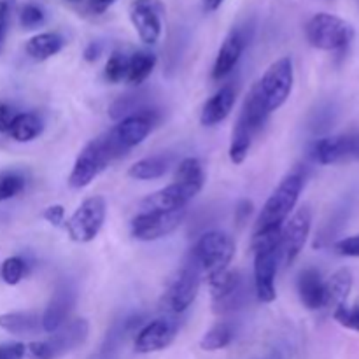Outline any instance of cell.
Listing matches in <instances>:
<instances>
[{"label": "cell", "mask_w": 359, "mask_h": 359, "mask_svg": "<svg viewBox=\"0 0 359 359\" xmlns=\"http://www.w3.org/2000/svg\"><path fill=\"white\" fill-rule=\"evenodd\" d=\"M252 133L249 132L248 126L244 123H241L237 119V125L233 126V132H231V142H230V161L233 165H242L248 158L249 149H251L252 144Z\"/></svg>", "instance_id": "f546056e"}, {"label": "cell", "mask_w": 359, "mask_h": 359, "mask_svg": "<svg viewBox=\"0 0 359 359\" xmlns=\"http://www.w3.org/2000/svg\"><path fill=\"white\" fill-rule=\"evenodd\" d=\"M335 252L340 256H346V258H359V233L337 242Z\"/></svg>", "instance_id": "74e56055"}, {"label": "cell", "mask_w": 359, "mask_h": 359, "mask_svg": "<svg viewBox=\"0 0 359 359\" xmlns=\"http://www.w3.org/2000/svg\"><path fill=\"white\" fill-rule=\"evenodd\" d=\"M293 62L287 56L273 62L266 69V72L263 74L262 79L258 81V88L262 91L263 100H265L270 114L286 104L291 95V90H293Z\"/></svg>", "instance_id": "52a82bcc"}, {"label": "cell", "mask_w": 359, "mask_h": 359, "mask_svg": "<svg viewBox=\"0 0 359 359\" xmlns=\"http://www.w3.org/2000/svg\"><path fill=\"white\" fill-rule=\"evenodd\" d=\"M311 156L319 165H333L339 161L359 160V132L344 135L323 137L312 144Z\"/></svg>", "instance_id": "4fadbf2b"}, {"label": "cell", "mask_w": 359, "mask_h": 359, "mask_svg": "<svg viewBox=\"0 0 359 359\" xmlns=\"http://www.w3.org/2000/svg\"><path fill=\"white\" fill-rule=\"evenodd\" d=\"M16 114L18 112L14 111L11 105L0 104V132L9 133V128H11V125H13Z\"/></svg>", "instance_id": "60d3db41"}, {"label": "cell", "mask_w": 359, "mask_h": 359, "mask_svg": "<svg viewBox=\"0 0 359 359\" xmlns=\"http://www.w3.org/2000/svg\"><path fill=\"white\" fill-rule=\"evenodd\" d=\"M126 74H128V56H125L119 51H114L109 56L107 63H105V79L112 84H118L123 79H126Z\"/></svg>", "instance_id": "836d02e7"}, {"label": "cell", "mask_w": 359, "mask_h": 359, "mask_svg": "<svg viewBox=\"0 0 359 359\" xmlns=\"http://www.w3.org/2000/svg\"><path fill=\"white\" fill-rule=\"evenodd\" d=\"M27 276V262L21 256H11L0 266V277L9 286H16Z\"/></svg>", "instance_id": "1f68e13d"}, {"label": "cell", "mask_w": 359, "mask_h": 359, "mask_svg": "<svg viewBox=\"0 0 359 359\" xmlns=\"http://www.w3.org/2000/svg\"><path fill=\"white\" fill-rule=\"evenodd\" d=\"M280 228L256 230L251 249L255 255V293L263 304H272L277 298L276 276L279 266Z\"/></svg>", "instance_id": "6da1fadb"}, {"label": "cell", "mask_w": 359, "mask_h": 359, "mask_svg": "<svg viewBox=\"0 0 359 359\" xmlns=\"http://www.w3.org/2000/svg\"><path fill=\"white\" fill-rule=\"evenodd\" d=\"M156 67V56L149 51H137L128 58V74L126 81L133 86H140L153 74Z\"/></svg>", "instance_id": "83f0119b"}, {"label": "cell", "mask_w": 359, "mask_h": 359, "mask_svg": "<svg viewBox=\"0 0 359 359\" xmlns=\"http://www.w3.org/2000/svg\"><path fill=\"white\" fill-rule=\"evenodd\" d=\"M304 186L305 177L302 172L297 170L287 174L263 205L258 221H256V230L283 228V223H286L287 217L297 207L302 191H304Z\"/></svg>", "instance_id": "3957f363"}, {"label": "cell", "mask_w": 359, "mask_h": 359, "mask_svg": "<svg viewBox=\"0 0 359 359\" xmlns=\"http://www.w3.org/2000/svg\"><path fill=\"white\" fill-rule=\"evenodd\" d=\"M69 2H79V0H69Z\"/></svg>", "instance_id": "bcb514c9"}, {"label": "cell", "mask_w": 359, "mask_h": 359, "mask_svg": "<svg viewBox=\"0 0 359 359\" xmlns=\"http://www.w3.org/2000/svg\"><path fill=\"white\" fill-rule=\"evenodd\" d=\"M25 344L21 342H6L0 344V359H23Z\"/></svg>", "instance_id": "f35d334b"}, {"label": "cell", "mask_w": 359, "mask_h": 359, "mask_svg": "<svg viewBox=\"0 0 359 359\" xmlns=\"http://www.w3.org/2000/svg\"><path fill=\"white\" fill-rule=\"evenodd\" d=\"M65 46V39L56 32H44L28 39L25 44V51L35 62H46L51 56L58 55Z\"/></svg>", "instance_id": "cb8c5ba5"}, {"label": "cell", "mask_w": 359, "mask_h": 359, "mask_svg": "<svg viewBox=\"0 0 359 359\" xmlns=\"http://www.w3.org/2000/svg\"><path fill=\"white\" fill-rule=\"evenodd\" d=\"M309 44L321 51H339L347 48L354 39V28L349 21L330 13H319L305 27Z\"/></svg>", "instance_id": "5b68a950"}, {"label": "cell", "mask_w": 359, "mask_h": 359, "mask_svg": "<svg viewBox=\"0 0 359 359\" xmlns=\"http://www.w3.org/2000/svg\"><path fill=\"white\" fill-rule=\"evenodd\" d=\"M116 0H88V6H90L91 13L102 14L109 9V7L114 4Z\"/></svg>", "instance_id": "ee69618b"}, {"label": "cell", "mask_w": 359, "mask_h": 359, "mask_svg": "<svg viewBox=\"0 0 359 359\" xmlns=\"http://www.w3.org/2000/svg\"><path fill=\"white\" fill-rule=\"evenodd\" d=\"M102 55V44L100 42H90L84 49V60L90 63H93L95 60H98V56Z\"/></svg>", "instance_id": "7bdbcfd3"}, {"label": "cell", "mask_w": 359, "mask_h": 359, "mask_svg": "<svg viewBox=\"0 0 359 359\" xmlns=\"http://www.w3.org/2000/svg\"><path fill=\"white\" fill-rule=\"evenodd\" d=\"M223 2L224 0H203V9H205L207 13H212V11L219 9Z\"/></svg>", "instance_id": "f6af8a7d"}, {"label": "cell", "mask_w": 359, "mask_h": 359, "mask_svg": "<svg viewBox=\"0 0 359 359\" xmlns=\"http://www.w3.org/2000/svg\"><path fill=\"white\" fill-rule=\"evenodd\" d=\"M207 280H209L210 293H212V305L216 314L233 312L235 309L244 304L245 287L238 272L228 269L224 272L209 277Z\"/></svg>", "instance_id": "8fae6325"}, {"label": "cell", "mask_w": 359, "mask_h": 359, "mask_svg": "<svg viewBox=\"0 0 359 359\" xmlns=\"http://www.w3.org/2000/svg\"><path fill=\"white\" fill-rule=\"evenodd\" d=\"M42 217H44L49 224H53V226H60V224L65 221V209H63V205H60V203H55V205H49L48 209L44 210Z\"/></svg>", "instance_id": "ab89813d"}, {"label": "cell", "mask_w": 359, "mask_h": 359, "mask_svg": "<svg viewBox=\"0 0 359 359\" xmlns=\"http://www.w3.org/2000/svg\"><path fill=\"white\" fill-rule=\"evenodd\" d=\"M44 11L37 4H25V6H21L20 23L27 30H34V28L41 27L44 23Z\"/></svg>", "instance_id": "d590c367"}, {"label": "cell", "mask_w": 359, "mask_h": 359, "mask_svg": "<svg viewBox=\"0 0 359 359\" xmlns=\"http://www.w3.org/2000/svg\"><path fill=\"white\" fill-rule=\"evenodd\" d=\"M203 186L191 184V182H172L167 188L146 196L140 202V212L142 210H179L186 209L189 202L202 191Z\"/></svg>", "instance_id": "2e32d148"}, {"label": "cell", "mask_w": 359, "mask_h": 359, "mask_svg": "<svg viewBox=\"0 0 359 359\" xmlns=\"http://www.w3.org/2000/svg\"><path fill=\"white\" fill-rule=\"evenodd\" d=\"M200 280H202V272L195 265V262L189 258L186 265L179 270L177 276L174 277L167 293H165V309L172 314H182V312L188 311L195 302L196 294H198Z\"/></svg>", "instance_id": "9c48e42d"}, {"label": "cell", "mask_w": 359, "mask_h": 359, "mask_svg": "<svg viewBox=\"0 0 359 359\" xmlns=\"http://www.w3.org/2000/svg\"><path fill=\"white\" fill-rule=\"evenodd\" d=\"M42 130H44V125H42V119L37 114H34V112H18L9 128V135L16 142H32V140L41 135Z\"/></svg>", "instance_id": "4316f807"}, {"label": "cell", "mask_w": 359, "mask_h": 359, "mask_svg": "<svg viewBox=\"0 0 359 359\" xmlns=\"http://www.w3.org/2000/svg\"><path fill=\"white\" fill-rule=\"evenodd\" d=\"M168 167H170V160L167 156L154 154V156H147L135 161L128 168V175L135 181H153V179L163 177L167 174Z\"/></svg>", "instance_id": "484cf974"}, {"label": "cell", "mask_w": 359, "mask_h": 359, "mask_svg": "<svg viewBox=\"0 0 359 359\" xmlns=\"http://www.w3.org/2000/svg\"><path fill=\"white\" fill-rule=\"evenodd\" d=\"M0 328L11 335H35L42 330V319L35 312H7L0 314Z\"/></svg>", "instance_id": "d4e9b609"}, {"label": "cell", "mask_w": 359, "mask_h": 359, "mask_svg": "<svg viewBox=\"0 0 359 359\" xmlns=\"http://www.w3.org/2000/svg\"><path fill=\"white\" fill-rule=\"evenodd\" d=\"M163 14L161 0H133L130 4V20L144 44H154L160 39Z\"/></svg>", "instance_id": "5bb4252c"}, {"label": "cell", "mask_w": 359, "mask_h": 359, "mask_svg": "<svg viewBox=\"0 0 359 359\" xmlns=\"http://www.w3.org/2000/svg\"><path fill=\"white\" fill-rule=\"evenodd\" d=\"M245 48V39L242 32L231 30L228 37L224 39L221 44L219 51H217L216 62L212 67V81H223L231 74V70L237 67L238 60H241L242 53Z\"/></svg>", "instance_id": "d6986e66"}, {"label": "cell", "mask_w": 359, "mask_h": 359, "mask_svg": "<svg viewBox=\"0 0 359 359\" xmlns=\"http://www.w3.org/2000/svg\"><path fill=\"white\" fill-rule=\"evenodd\" d=\"M174 181L191 182V184L198 186L205 184V172H203V167L202 163H200L198 158H184V160L179 163L177 170H175Z\"/></svg>", "instance_id": "4dcf8cb0"}, {"label": "cell", "mask_w": 359, "mask_h": 359, "mask_svg": "<svg viewBox=\"0 0 359 359\" xmlns=\"http://www.w3.org/2000/svg\"><path fill=\"white\" fill-rule=\"evenodd\" d=\"M88 333H90V325L86 319H74V321H67L58 332L51 333L46 342L51 349L53 358L58 359L63 354L83 346L88 339Z\"/></svg>", "instance_id": "e0dca14e"}, {"label": "cell", "mask_w": 359, "mask_h": 359, "mask_svg": "<svg viewBox=\"0 0 359 359\" xmlns=\"http://www.w3.org/2000/svg\"><path fill=\"white\" fill-rule=\"evenodd\" d=\"M235 256V242L224 231H207L198 238L189 258L207 279L228 270Z\"/></svg>", "instance_id": "277c9868"}, {"label": "cell", "mask_w": 359, "mask_h": 359, "mask_svg": "<svg viewBox=\"0 0 359 359\" xmlns=\"http://www.w3.org/2000/svg\"><path fill=\"white\" fill-rule=\"evenodd\" d=\"M269 116L270 112L269 109H266L265 100H263V95L262 91H259L258 83H255L252 84L251 91L248 93V97H245L244 107H242L241 116H238V121L244 123L249 128V132H251L252 135H256V133L265 126Z\"/></svg>", "instance_id": "7402d4cb"}, {"label": "cell", "mask_w": 359, "mask_h": 359, "mask_svg": "<svg viewBox=\"0 0 359 359\" xmlns=\"http://www.w3.org/2000/svg\"><path fill=\"white\" fill-rule=\"evenodd\" d=\"M156 123V111L149 107H142L140 111L119 119L118 125L111 130V135L112 139L116 140V144L126 153V151H130L132 147L142 144Z\"/></svg>", "instance_id": "7c38bea8"}, {"label": "cell", "mask_w": 359, "mask_h": 359, "mask_svg": "<svg viewBox=\"0 0 359 359\" xmlns=\"http://www.w3.org/2000/svg\"><path fill=\"white\" fill-rule=\"evenodd\" d=\"M312 226V210L309 205L300 207L280 228L279 256L284 266H291L307 244Z\"/></svg>", "instance_id": "30bf717a"}, {"label": "cell", "mask_w": 359, "mask_h": 359, "mask_svg": "<svg viewBox=\"0 0 359 359\" xmlns=\"http://www.w3.org/2000/svg\"><path fill=\"white\" fill-rule=\"evenodd\" d=\"M14 2L16 0H0V55L4 53L7 41V32H9L11 14H13Z\"/></svg>", "instance_id": "8d00e7d4"}, {"label": "cell", "mask_w": 359, "mask_h": 359, "mask_svg": "<svg viewBox=\"0 0 359 359\" xmlns=\"http://www.w3.org/2000/svg\"><path fill=\"white\" fill-rule=\"evenodd\" d=\"M353 290V273L349 269H340L325 280V309H333L344 305Z\"/></svg>", "instance_id": "603a6c76"}, {"label": "cell", "mask_w": 359, "mask_h": 359, "mask_svg": "<svg viewBox=\"0 0 359 359\" xmlns=\"http://www.w3.org/2000/svg\"><path fill=\"white\" fill-rule=\"evenodd\" d=\"M179 332V321L172 316L158 318L142 326L135 337V351L139 354H151L163 351L174 342Z\"/></svg>", "instance_id": "9a60e30c"}, {"label": "cell", "mask_w": 359, "mask_h": 359, "mask_svg": "<svg viewBox=\"0 0 359 359\" xmlns=\"http://www.w3.org/2000/svg\"><path fill=\"white\" fill-rule=\"evenodd\" d=\"M105 216H107V202L104 196L95 195L84 200L65 223L70 241L77 244H88L95 241L104 226Z\"/></svg>", "instance_id": "8992f818"}, {"label": "cell", "mask_w": 359, "mask_h": 359, "mask_svg": "<svg viewBox=\"0 0 359 359\" xmlns=\"http://www.w3.org/2000/svg\"><path fill=\"white\" fill-rule=\"evenodd\" d=\"M235 88L231 84L219 88L209 100L203 104L202 112H200V123L203 126H216L221 121L230 116V112L233 111L235 105Z\"/></svg>", "instance_id": "ffe728a7"}, {"label": "cell", "mask_w": 359, "mask_h": 359, "mask_svg": "<svg viewBox=\"0 0 359 359\" xmlns=\"http://www.w3.org/2000/svg\"><path fill=\"white\" fill-rule=\"evenodd\" d=\"M25 184H27V181H25V177L20 172H2L0 174V202H6V200H11L20 195L25 189Z\"/></svg>", "instance_id": "d6a6232c"}, {"label": "cell", "mask_w": 359, "mask_h": 359, "mask_svg": "<svg viewBox=\"0 0 359 359\" xmlns=\"http://www.w3.org/2000/svg\"><path fill=\"white\" fill-rule=\"evenodd\" d=\"M235 339V328L231 323L228 321H219L202 337L200 340V347L203 351H209V353H214V351H221L224 347L230 346Z\"/></svg>", "instance_id": "f1b7e54d"}, {"label": "cell", "mask_w": 359, "mask_h": 359, "mask_svg": "<svg viewBox=\"0 0 359 359\" xmlns=\"http://www.w3.org/2000/svg\"><path fill=\"white\" fill-rule=\"evenodd\" d=\"M333 318L339 325H342L344 328L353 330V332H359V304L356 305H340L333 311Z\"/></svg>", "instance_id": "e575fe53"}, {"label": "cell", "mask_w": 359, "mask_h": 359, "mask_svg": "<svg viewBox=\"0 0 359 359\" xmlns=\"http://www.w3.org/2000/svg\"><path fill=\"white\" fill-rule=\"evenodd\" d=\"M297 287L305 309L309 311L325 309V280L318 269L309 266V269L302 270L297 280Z\"/></svg>", "instance_id": "44dd1931"}, {"label": "cell", "mask_w": 359, "mask_h": 359, "mask_svg": "<svg viewBox=\"0 0 359 359\" xmlns=\"http://www.w3.org/2000/svg\"><path fill=\"white\" fill-rule=\"evenodd\" d=\"M251 214L252 202H249V200H241V202L237 203V207H235V221H237L238 226H242V224L251 217Z\"/></svg>", "instance_id": "b9f144b4"}, {"label": "cell", "mask_w": 359, "mask_h": 359, "mask_svg": "<svg viewBox=\"0 0 359 359\" xmlns=\"http://www.w3.org/2000/svg\"><path fill=\"white\" fill-rule=\"evenodd\" d=\"M186 217V209L142 210L132 219V237L142 242L163 238L177 230Z\"/></svg>", "instance_id": "ba28073f"}, {"label": "cell", "mask_w": 359, "mask_h": 359, "mask_svg": "<svg viewBox=\"0 0 359 359\" xmlns=\"http://www.w3.org/2000/svg\"><path fill=\"white\" fill-rule=\"evenodd\" d=\"M74 304H76V293L70 287L63 286L58 287L53 294L51 302H49L48 309L44 314L41 316L42 319V332L55 333L69 321V316L72 312Z\"/></svg>", "instance_id": "ac0fdd59"}, {"label": "cell", "mask_w": 359, "mask_h": 359, "mask_svg": "<svg viewBox=\"0 0 359 359\" xmlns=\"http://www.w3.org/2000/svg\"><path fill=\"white\" fill-rule=\"evenodd\" d=\"M125 151L116 144L111 132L93 139L77 154L76 163L69 175V186L72 189H83L95 181L109 167L112 160L123 156Z\"/></svg>", "instance_id": "7a4b0ae2"}]
</instances>
